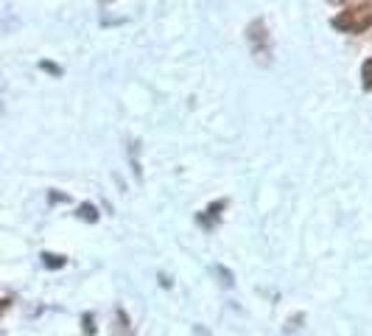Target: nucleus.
I'll use <instances>...</instances> for the list:
<instances>
[{
    "instance_id": "6e6552de",
    "label": "nucleus",
    "mask_w": 372,
    "mask_h": 336,
    "mask_svg": "<svg viewBox=\"0 0 372 336\" xmlns=\"http://www.w3.org/2000/svg\"><path fill=\"white\" fill-rule=\"evenodd\" d=\"M82 328H85V333H90V336L96 333V319H93V314H85V317H82Z\"/></svg>"
},
{
    "instance_id": "f03ea898",
    "label": "nucleus",
    "mask_w": 372,
    "mask_h": 336,
    "mask_svg": "<svg viewBox=\"0 0 372 336\" xmlns=\"http://www.w3.org/2000/svg\"><path fill=\"white\" fill-rule=\"evenodd\" d=\"M247 39L252 45V53L258 56V62H269L272 59V39H269V31H266V23L263 20H255L249 28H247Z\"/></svg>"
},
{
    "instance_id": "20e7f679",
    "label": "nucleus",
    "mask_w": 372,
    "mask_h": 336,
    "mask_svg": "<svg viewBox=\"0 0 372 336\" xmlns=\"http://www.w3.org/2000/svg\"><path fill=\"white\" fill-rule=\"evenodd\" d=\"M112 336H134V325L126 314V308H115V319H112Z\"/></svg>"
},
{
    "instance_id": "0eeeda50",
    "label": "nucleus",
    "mask_w": 372,
    "mask_h": 336,
    "mask_svg": "<svg viewBox=\"0 0 372 336\" xmlns=\"http://www.w3.org/2000/svg\"><path fill=\"white\" fill-rule=\"evenodd\" d=\"M361 79H364V87H366V90H372V59H366V62H364Z\"/></svg>"
},
{
    "instance_id": "1a4fd4ad",
    "label": "nucleus",
    "mask_w": 372,
    "mask_h": 336,
    "mask_svg": "<svg viewBox=\"0 0 372 336\" xmlns=\"http://www.w3.org/2000/svg\"><path fill=\"white\" fill-rule=\"evenodd\" d=\"M218 275L224 278V283H227V286H233V283H236V281H233V272H230V269H224V266H218Z\"/></svg>"
},
{
    "instance_id": "7ed1b4c3",
    "label": "nucleus",
    "mask_w": 372,
    "mask_h": 336,
    "mask_svg": "<svg viewBox=\"0 0 372 336\" xmlns=\"http://www.w3.org/2000/svg\"><path fill=\"white\" fill-rule=\"evenodd\" d=\"M227 208V199H218V202H213V205L204 211V213H199V224L204 227V230H215V224H218V219H221V213L218 211H224Z\"/></svg>"
},
{
    "instance_id": "f257e3e1",
    "label": "nucleus",
    "mask_w": 372,
    "mask_h": 336,
    "mask_svg": "<svg viewBox=\"0 0 372 336\" xmlns=\"http://www.w3.org/2000/svg\"><path fill=\"white\" fill-rule=\"evenodd\" d=\"M372 26V0L369 3H361L355 9H347L342 12L339 17H333V28L339 31H353V34H361Z\"/></svg>"
},
{
    "instance_id": "423d86ee",
    "label": "nucleus",
    "mask_w": 372,
    "mask_h": 336,
    "mask_svg": "<svg viewBox=\"0 0 372 336\" xmlns=\"http://www.w3.org/2000/svg\"><path fill=\"white\" fill-rule=\"evenodd\" d=\"M79 219H85V222H98V213H96L93 205H82V208H79Z\"/></svg>"
},
{
    "instance_id": "39448f33",
    "label": "nucleus",
    "mask_w": 372,
    "mask_h": 336,
    "mask_svg": "<svg viewBox=\"0 0 372 336\" xmlns=\"http://www.w3.org/2000/svg\"><path fill=\"white\" fill-rule=\"evenodd\" d=\"M42 263H45L48 269H62V266L67 263V258H62V255H56V252H45V255H42Z\"/></svg>"
}]
</instances>
